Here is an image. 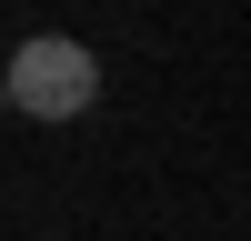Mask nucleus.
Instances as JSON below:
<instances>
[{"label":"nucleus","instance_id":"obj_1","mask_svg":"<svg viewBox=\"0 0 251 241\" xmlns=\"http://www.w3.org/2000/svg\"><path fill=\"white\" fill-rule=\"evenodd\" d=\"M0 100L10 111H30V120H80L100 100V60H91V40H71V30H30L10 50V71H0Z\"/></svg>","mask_w":251,"mask_h":241}]
</instances>
